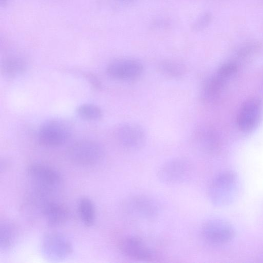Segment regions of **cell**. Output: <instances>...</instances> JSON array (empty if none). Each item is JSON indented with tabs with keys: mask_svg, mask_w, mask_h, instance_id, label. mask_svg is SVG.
Wrapping results in <instances>:
<instances>
[{
	"mask_svg": "<svg viewBox=\"0 0 263 263\" xmlns=\"http://www.w3.org/2000/svg\"><path fill=\"white\" fill-rule=\"evenodd\" d=\"M238 186L235 173L230 171L223 172L211 181L208 191L209 198L214 205H227L236 197Z\"/></svg>",
	"mask_w": 263,
	"mask_h": 263,
	"instance_id": "obj_1",
	"label": "cell"
},
{
	"mask_svg": "<svg viewBox=\"0 0 263 263\" xmlns=\"http://www.w3.org/2000/svg\"><path fill=\"white\" fill-rule=\"evenodd\" d=\"M105 152L99 142L90 139H82L72 143L67 149L66 156L72 163L80 166H92L100 163Z\"/></svg>",
	"mask_w": 263,
	"mask_h": 263,
	"instance_id": "obj_2",
	"label": "cell"
},
{
	"mask_svg": "<svg viewBox=\"0 0 263 263\" xmlns=\"http://www.w3.org/2000/svg\"><path fill=\"white\" fill-rule=\"evenodd\" d=\"M27 176L37 190V193L47 195L59 188L62 177L55 168L49 165L35 163L27 170Z\"/></svg>",
	"mask_w": 263,
	"mask_h": 263,
	"instance_id": "obj_3",
	"label": "cell"
},
{
	"mask_svg": "<svg viewBox=\"0 0 263 263\" xmlns=\"http://www.w3.org/2000/svg\"><path fill=\"white\" fill-rule=\"evenodd\" d=\"M71 134V127L67 121L60 119H50L39 129V142L46 147L59 146L65 143Z\"/></svg>",
	"mask_w": 263,
	"mask_h": 263,
	"instance_id": "obj_4",
	"label": "cell"
},
{
	"mask_svg": "<svg viewBox=\"0 0 263 263\" xmlns=\"http://www.w3.org/2000/svg\"><path fill=\"white\" fill-rule=\"evenodd\" d=\"M193 167L187 159L176 157L164 163L157 172V177L162 183L176 185L186 181L193 173Z\"/></svg>",
	"mask_w": 263,
	"mask_h": 263,
	"instance_id": "obj_5",
	"label": "cell"
},
{
	"mask_svg": "<svg viewBox=\"0 0 263 263\" xmlns=\"http://www.w3.org/2000/svg\"><path fill=\"white\" fill-rule=\"evenodd\" d=\"M41 250L47 259L60 261L70 256L73 253V246L70 240L58 232H48L43 236Z\"/></svg>",
	"mask_w": 263,
	"mask_h": 263,
	"instance_id": "obj_6",
	"label": "cell"
},
{
	"mask_svg": "<svg viewBox=\"0 0 263 263\" xmlns=\"http://www.w3.org/2000/svg\"><path fill=\"white\" fill-rule=\"evenodd\" d=\"M123 210L130 217L151 221L157 217L159 207L152 198L143 194L129 196L124 201Z\"/></svg>",
	"mask_w": 263,
	"mask_h": 263,
	"instance_id": "obj_7",
	"label": "cell"
},
{
	"mask_svg": "<svg viewBox=\"0 0 263 263\" xmlns=\"http://www.w3.org/2000/svg\"><path fill=\"white\" fill-rule=\"evenodd\" d=\"M115 137L123 148L132 152L141 149L146 141V133L142 127L132 122L118 126L115 130Z\"/></svg>",
	"mask_w": 263,
	"mask_h": 263,
	"instance_id": "obj_8",
	"label": "cell"
},
{
	"mask_svg": "<svg viewBox=\"0 0 263 263\" xmlns=\"http://www.w3.org/2000/svg\"><path fill=\"white\" fill-rule=\"evenodd\" d=\"M120 252L132 259L152 261L157 258V254L142 238L137 236L124 237L118 243Z\"/></svg>",
	"mask_w": 263,
	"mask_h": 263,
	"instance_id": "obj_9",
	"label": "cell"
},
{
	"mask_svg": "<svg viewBox=\"0 0 263 263\" xmlns=\"http://www.w3.org/2000/svg\"><path fill=\"white\" fill-rule=\"evenodd\" d=\"M203 239L212 245H221L230 241L234 231L228 222L220 219H211L204 222L201 230Z\"/></svg>",
	"mask_w": 263,
	"mask_h": 263,
	"instance_id": "obj_10",
	"label": "cell"
},
{
	"mask_svg": "<svg viewBox=\"0 0 263 263\" xmlns=\"http://www.w3.org/2000/svg\"><path fill=\"white\" fill-rule=\"evenodd\" d=\"M143 64L133 59L122 58L114 60L107 66L108 75L120 81H129L139 77L143 72Z\"/></svg>",
	"mask_w": 263,
	"mask_h": 263,
	"instance_id": "obj_11",
	"label": "cell"
},
{
	"mask_svg": "<svg viewBox=\"0 0 263 263\" xmlns=\"http://www.w3.org/2000/svg\"><path fill=\"white\" fill-rule=\"evenodd\" d=\"M262 104L256 99H250L242 105L238 116L237 125L240 130L250 132L258 125L262 116Z\"/></svg>",
	"mask_w": 263,
	"mask_h": 263,
	"instance_id": "obj_12",
	"label": "cell"
},
{
	"mask_svg": "<svg viewBox=\"0 0 263 263\" xmlns=\"http://www.w3.org/2000/svg\"><path fill=\"white\" fill-rule=\"evenodd\" d=\"M42 214L46 224L50 227L63 225L70 217L68 208L64 204L54 201H48L42 208Z\"/></svg>",
	"mask_w": 263,
	"mask_h": 263,
	"instance_id": "obj_13",
	"label": "cell"
},
{
	"mask_svg": "<svg viewBox=\"0 0 263 263\" xmlns=\"http://www.w3.org/2000/svg\"><path fill=\"white\" fill-rule=\"evenodd\" d=\"M18 237L16 225L9 220H4L0 224V251L7 253L14 247Z\"/></svg>",
	"mask_w": 263,
	"mask_h": 263,
	"instance_id": "obj_14",
	"label": "cell"
},
{
	"mask_svg": "<svg viewBox=\"0 0 263 263\" xmlns=\"http://www.w3.org/2000/svg\"><path fill=\"white\" fill-rule=\"evenodd\" d=\"M78 212L84 226H92L96 220V211L93 201L87 197L81 198L78 203Z\"/></svg>",
	"mask_w": 263,
	"mask_h": 263,
	"instance_id": "obj_15",
	"label": "cell"
},
{
	"mask_svg": "<svg viewBox=\"0 0 263 263\" xmlns=\"http://www.w3.org/2000/svg\"><path fill=\"white\" fill-rule=\"evenodd\" d=\"M26 69L25 61L18 57L6 58L2 63L1 71L7 78H13L23 73Z\"/></svg>",
	"mask_w": 263,
	"mask_h": 263,
	"instance_id": "obj_16",
	"label": "cell"
},
{
	"mask_svg": "<svg viewBox=\"0 0 263 263\" xmlns=\"http://www.w3.org/2000/svg\"><path fill=\"white\" fill-rule=\"evenodd\" d=\"M158 67L162 74L170 78L181 77L186 72V67L182 63L172 60L162 61Z\"/></svg>",
	"mask_w": 263,
	"mask_h": 263,
	"instance_id": "obj_17",
	"label": "cell"
},
{
	"mask_svg": "<svg viewBox=\"0 0 263 263\" xmlns=\"http://www.w3.org/2000/svg\"><path fill=\"white\" fill-rule=\"evenodd\" d=\"M194 139L197 147L204 153H213L217 148L216 143L209 132L203 129L197 130Z\"/></svg>",
	"mask_w": 263,
	"mask_h": 263,
	"instance_id": "obj_18",
	"label": "cell"
},
{
	"mask_svg": "<svg viewBox=\"0 0 263 263\" xmlns=\"http://www.w3.org/2000/svg\"><path fill=\"white\" fill-rule=\"evenodd\" d=\"M77 112L81 118L89 121L98 120L102 116L101 109L98 106L90 103L79 106L77 109Z\"/></svg>",
	"mask_w": 263,
	"mask_h": 263,
	"instance_id": "obj_19",
	"label": "cell"
},
{
	"mask_svg": "<svg viewBox=\"0 0 263 263\" xmlns=\"http://www.w3.org/2000/svg\"><path fill=\"white\" fill-rule=\"evenodd\" d=\"M223 79V78L218 74L208 79L203 86L204 96L210 98L216 95L222 87Z\"/></svg>",
	"mask_w": 263,
	"mask_h": 263,
	"instance_id": "obj_20",
	"label": "cell"
},
{
	"mask_svg": "<svg viewBox=\"0 0 263 263\" xmlns=\"http://www.w3.org/2000/svg\"><path fill=\"white\" fill-rule=\"evenodd\" d=\"M211 20V16L209 13H204L200 15L192 25V28L195 31H199L206 27Z\"/></svg>",
	"mask_w": 263,
	"mask_h": 263,
	"instance_id": "obj_21",
	"label": "cell"
},
{
	"mask_svg": "<svg viewBox=\"0 0 263 263\" xmlns=\"http://www.w3.org/2000/svg\"><path fill=\"white\" fill-rule=\"evenodd\" d=\"M236 68L235 65L231 63H227L222 65L219 68L218 71V74L224 78L235 71Z\"/></svg>",
	"mask_w": 263,
	"mask_h": 263,
	"instance_id": "obj_22",
	"label": "cell"
},
{
	"mask_svg": "<svg viewBox=\"0 0 263 263\" xmlns=\"http://www.w3.org/2000/svg\"><path fill=\"white\" fill-rule=\"evenodd\" d=\"M8 2V0H0L1 5H5Z\"/></svg>",
	"mask_w": 263,
	"mask_h": 263,
	"instance_id": "obj_23",
	"label": "cell"
},
{
	"mask_svg": "<svg viewBox=\"0 0 263 263\" xmlns=\"http://www.w3.org/2000/svg\"><path fill=\"white\" fill-rule=\"evenodd\" d=\"M119 1H122V2H131V1H133L134 0H119Z\"/></svg>",
	"mask_w": 263,
	"mask_h": 263,
	"instance_id": "obj_24",
	"label": "cell"
}]
</instances>
